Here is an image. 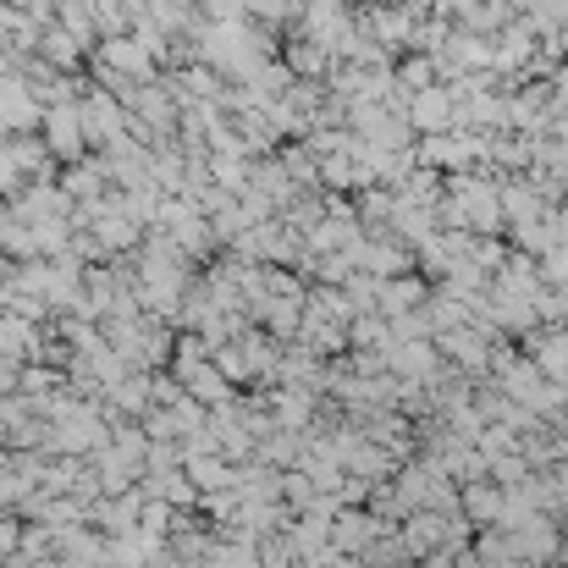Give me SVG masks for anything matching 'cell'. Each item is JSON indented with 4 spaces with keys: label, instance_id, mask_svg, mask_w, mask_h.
<instances>
[{
    "label": "cell",
    "instance_id": "obj_1",
    "mask_svg": "<svg viewBox=\"0 0 568 568\" xmlns=\"http://www.w3.org/2000/svg\"><path fill=\"white\" fill-rule=\"evenodd\" d=\"M403 116H408V128H414V133L442 139V133H453V122H458V94L430 83L425 94H414V100H408V111H403Z\"/></svg>",
    "mask_w": 568,
    "mask_h": 568
},
{
    "label": "cell",
    "instance_id": "obj_2",
    "mask_svg": "<svg viewBox=\"0 0 568 568\" xmlns=\"http://www.w3.org/2000/svg\"><path fill=\"white\" fill-rule=\"evenodd\" d=\"M83 144H89V133H83L78 105H72V100H55V105L44 111V150H50V155H61V161H78V155H83Z\"/></svg>",
    "mask_w": 568,
    "mask_h": 568
},
{
    "label": "cell",
    "instance_id": "obj_3",
    "mask_svg": "<svg viewBox=\"0 0 568 568\" xmlns=\"http://www.w3.org/2000/svg\"><path fill=\"white\" fill-rule=\"evenodd\" d=\"M78 116H83L89 144L100 139V144L111 150V144H122V139H128V105H122V100H111V94H89V100L78 105Z\"/></svg>",
    "mask_w": 568,
    "mask_h": 568
},
{
    "label": "cell",
    "instance_id": "obj_4",
    "mask_svg": "<svg viewBox=\"0 0 568 568\" xmlns=\"http://www.w3.org/2000/svg\"><path fill=\"white\" fill-rule=\"evenodd\" d=\"M100 61H105L111 72H122V78H150V72H155L150 44L133 39V33H111V39H100Z\"/></svg>",
    "mask_w": 568,
    "mask_h": 568
},
{
    "label": "cell",
    "instance_id": "obj_5",
    "mask_svg": "<svg viewBox=\"0 0 568 568\" xmlns=\"http://www.w3.org/2000/svg\"><path fill=\"white\" fill-rule=\"evenodd\" d=\"M39 50H44V61H50V67H61V72H67V67L78 61V39H72L67 28H44Z\"/></svg>",
    "mask_w": 568,
    "mask_h": 568
},
{
    "label": "cell",
    "instance_id": "obj_6",
    "mask_svg": "<svg viewBox=\"0 0 568 568\" xmlns=\"http://www.w3.org/2000/svg\"><path fill=\"white\" fill-rule=\"evenodd\" d=\"M525 11H530V28H564L568 22V0H525Z\"/></svg>",
    "mask_w": 568,
    "mask_h": 568
},
{
    "label": "cell",
    "instance_id": "obj_7",
    "mask_svg": "<svg viewBox=\"0 0 568 568\" xmlns=\"http://www.w3.org/2000/svg\"><path fill=\"white\" fill-rule=\"evenodd\" d=\"M326 315H348V304H343V298H326ZM310 321H321V310H310ZM315 337H321V343H332V337H326V321L315 326Z\"/></svg>",
    "mask_w": 568,
    "mask_h": 568
},
{
    "label": "cell",
    "instance_id": "obj_8",
    "mask_svg": "<svg viewBox=\"0 0 568 568\" xmlns=\"http://www.w3.org/2000/svg\"><path fill=\"white\" fill-rule=\"evenodd\" d=\"M558 100L568 105V67H564V78H558Z\"/></svg>",
    "mask_w": 568,
    "mask_h": 568
},
{
    "label": "cell",
    "instance_id": "obj_9",
    "mask_svg": "<svg viewBox=\"0 0 568 568\" xmlns=\"http://www.w3.org/2000/svg\"><path fill=\"white\" fill-rule=\"evenodd\" d=\"M392 568H414V564H392Z\"/></svg>",
    "mask_w": 568,
    "mask_h": 568
}]
</instances>
